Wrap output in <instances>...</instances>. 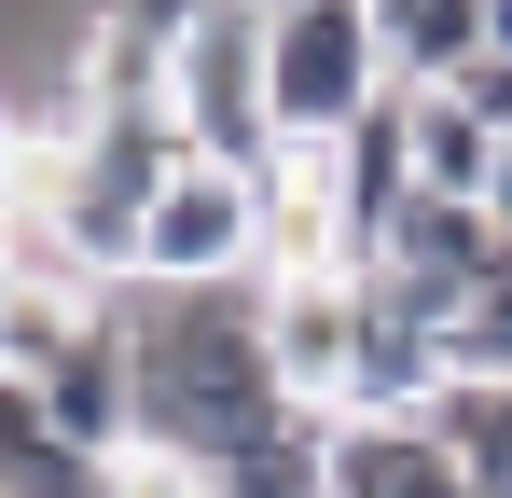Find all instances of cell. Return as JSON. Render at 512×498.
Wrapping results in <instances>:
<instances>
[{
	"mask_svg": "<svg viewBox=\"0 0 512 498\" xmlns=\"http://www.w3.org/2000/svg\"><path fill=\"white\" fill-rule=\"evenodd\" d=\"M429 429H443V457H457L471 498H512V388L499 374H457V388L429 402Z\"/></svg>",
	"mask_w": 512,
	"mask_h": 498,
	"instance_id": "obj_10",
	"label": "cell"
},
{
	"mask_svg": "<svg viewBox=\"0 0 512 498\" xmlns=\"http://www.w3.org/2000/svg\"><path fill=\"white\" fill-rule=\"evenodd\" d=\"M42 415H56L84 457H125V443H139V332H125V305H97V319L56 346V374H42Z\"/></svg>",
	"mask_w": 512,
	"mask_h": 498,
	"instance_id": "obj_7",
	"label": "cell"
},
{
	"mask_svg": "<svg viewBox=\"0 0 512 498\" xmlns=\"http://www.w3.org/2000/svg\"><path fill=\"white\" fill-rule=\"evenodd\" d=\"M125 332H139V443H167L194 471H236L250 443L291 429V388L263 360V277L236 291H111Z\"/></svg>",
	"mask_w": 512,
	"mask_h": 498,
	"instance_id": "obj_1",
	"label": "cell"
},
{
	"mask_svg": "<svg viewBox=\"0 0 512 498\" xmlns=\"http://www.w3.org/2000/svg\"><path fill=\"white\" fill-rule=\"evenodd\" d=\"M263 277V166H180L139 222V291H236Z\"/></svg>",
	"mask_w": 512,
	"mask_h": 498,
	"instance_id": "obj_4",
	"label": "cell"
},
{
	"mask_svg": "<svg viewBox=\"0 0 512 498\" xmlns=\"http://www.w3.org/2000/svg\"><path fill=\"white\" fill-rule=\"evenodd\" d=\"M180 139L208 166H277V97H263V0H208L180 28V83H167Z\"/></svg>",
	"mask_w": 512,
	"mask_h": 498,
	"instance_id": "obj_3",
	"label": "cell"
},
{
	"mask_svg": "<svg viewBox=\"0 0 512 498\" xmlns=\"http://www.w3.org/2000/svg\"><path fill=\"white\" fill-rule=\"evenodd\" d=\"M28 291V236H14V208H0V305Z\"/></svg>",
	"mask_w": 512,
	"mask_h": 498,
	"instance_id": "obj_17",
	"label": "cell"
},
{
	"mask_svg": "<svg viewBox=\"0 0 512 498\" xmlns=\"http://www.w3.org/2000/svg\"><path fill=\"white\" fill-rule=\"evenodd\" d=\"M443 97H457V111L485 125V139H512V56H471V70L443 83Z\"/></svg>",
	"mask_w": 512,
	"mask_h": 498,
	"instance_id": "obj_14",
	"label": "cell"
},
{
	"mask_svg": "<svg viewBox=\"0 0 512 498\" xmlns=\"http://www.w3.org/2000/svg\"><path fill=\"white\" fill-rule=\"evenodd\" d=\"M457 471L429 415H333L319 429V498H429Z\"/></svg>",
	"mask_w": 512,
	"mask_h": 498,
	"instance_id": "obj_8",
	"label": "cell"
},
{
	"mask_svg": "<svg viewBox=\"0 0 512 498\" xmlns=\"http://www.w3.org/2000/svg\"><path fill=\"white\" fill-rule=\"evenodd\" d=\"M360 14H374L388 83H416V97H443V83L485 56V0H360Z\"/></svg>",
	"mask_w": 512,
	"mask_h": 498,
	"instance_id": "obj_9",
	"label": "cell"
},
{
	"mask_svg": "<svg viewBox=\"0 0 512 498\" xmlns=\"http://www.w3.org/2000/svg\"><path fill=\"white\" fill-rule=\"evenodd\" d=\"M443 346H457V374H499V388H512V249L485 263V291L443 319Z\"/></svg>",
	"mask_w": 512,
	"mask_h": 498,
	"instance_id": "obj_13",
	"label": "cell"
},
{
	"mask_svg": "<svg viewBox=\"0 0 512 498\" xmlns=\"http://www.w3.org/2000/svg\"><path fill=\"white\" fill-rule=\"evenodd\" d=\"M263 14H291V0H263Z\"/></svg>",
	"mask_w": 512,
	"mask_h": 498,
	"instance_id": "obj_20",
	"label": "cell"
},
{
	"mask_svg": "<svg viewBox=\"0 0 512 498\" xmlns=\"http://www.w3.org/2000/svg\"><path fill=\"white\" fill-rule=\"evenodd\" d=\"M499 153H512V139H485L457 97H416V194H457V208H485Z\"/></svg>",
	"mask_w": 512,
	"mask_h": 498,
	"instance_id": "obj_11",
	"label": "cell"
},
{
	"mask_svg": "<svg viewBox=\"0 0 512 498\" xmlns=\"http://www.w3.org/2000/svg\"><path fill=\"white\" fill-rule=\"evenodd\" d=\"M42 429H56V415H42V388L0 360V457H14V443H42Z\"/></svg>",
	"mask_w": 512,
	"mask_h": 498,
	"instance_id": "obj_15",
	"label": "cell"
},
{
	"mask_svg": "<svg viewBox=\"0 0 512 498\" xmlns=\"http://www.w3.org/2000/svg\"><path fill=\"white\" fill-rule=\"evenodd\" d=\"M84 319H97V291H70V277H28V291L0 305V360H14V374L42 388V374H56V346H70Z\"/></svg>",
	"mask_w": 512,
	"mask_h": 498,
	"instance_id": "obj_12",
	"label": "cell"
},
{
	"mask_svg": "<svg viewBox=\"0 0 512 498\" xmlns=\"http://www.w3.org/2000/svg\"><path fill=\"white\" fill-rule=\"evenodd\" d=\"M263 360L305 415H346V360H360V277H263Z\"/></svg>",
	"mask_w": 512,
	"mask_h": 498,
	"instance_id": "obj_6",
	"label": "cell"
},
{
	"mask_svg": "<svg viewBox=\"0 0 512 498\" xmlns=\"http://www.w3.org/2000/svg\"><path fill=\"white\" fill-rule=\"evenodd\" d=\"M429 498H471V485H457V471H443V485H429Z\"/></svg>",
	"mask_w": 512,
	"mask_h": 498,
	"instance_id": "obj_19",
	"label": "cell"
},
{
	"mask_svg": "<svg viewBox=\"0 0 512 498\" xmlns=\"http://www.w3.org/2000/svg\"><path fill=\"white\" fill-rule=\"evenodd\" d=\"M263 97H277V139H346V125L388 97L374 14H360V0H291V14H263Z\"/></svg>",
	"mask_w": 512,
	"mask_h": 498,
	"instance_id": "obj_2",
	"label": "cell"
},
{
	"mask_svg": "<svg viewBox=\"0 0 512 498\" xmlns=\"http://www.w3.org/2000/svg\"><path fill=\"white\" fill-rule=\"evenodd\" d=\"M485 56H512V0H485Z\"/></svg>",
	"mask_w": 512,
	"mask_h": 498,
	"instance_id": "obj_18",
	"label": "cell"
},
{
	"mask_svg": "<svg viewBox=\"0 0 512 498\" xmlns=\"http://www.w3.org/2000/svg\"><path fill=\"white\" fill-rule=\"evenodd\" d=\"M97 14H125V28H167V42H180V28H194L208 0H97Z\"/></svg>",
	"mask_w": 512,
	"mask_h": 498,
	"instance_id": "obj_16",
	"label": "cell"
},
{
	"mask_svg": "<svg viewBox=\"0 0 512 498\" xmlns=\"http://www.w3.org/2000/svg\"><path fill=\"white\" fill-rule=\"evenodd\" d=\"M457 388V346H443V305L416 277L360 263V360H346V415H429Z\"/></svg>",
	"mask_w": 512,
	"mask_h": 498,
	"instance_id": "obj_5",
	"label": "cell"
}]
</instances>
